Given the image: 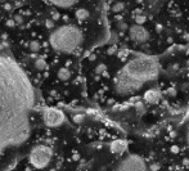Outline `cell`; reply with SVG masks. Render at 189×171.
I'll return each mask as SVG.
<instances>
[{"mask_svg": "<svg viewBox=\"0 0 189 171\" xmlns=\"http://www.w3.org/2000/svg\"><path fill=\"white\" fill-rule=\"evenodd\" d=\"M35 94L27 76L12 58L0 53V153L27 136Z\"/></svg>", "mask_w": 189, "mask_h": 171, "instance_id": "cell-1", "label": "cell"}, {"mask_svg": "<svg viewBox=\"0 0 189 171\" xmlns=\"http://www.w3.org/2000/svg\"><path fill=\"white\" fill-rule=\"evenodd\" d=\"M82 32L76 26H61L50 32L49 44L54 50L63 54H71L76 52L82 44Z\"/></svg>", "mask_w": 189, "mask_h": 171, "instance_id": "cell-2", "label": "cell"}, {"mask_svg": "<svg viewBox=\"0 0 189 171\" xmlns=\"http://www.w3.org/2000/svg\"><path fill=\"white\" fill-rule=\"evenodd\" d=\"M112 9H113V12H121L124 9V3H116Z\"/></svg>", "mask_w": 189, "mask_h": 171, "instance_id": "cell-11", "label": "cell"}, {"mask_svg": "<svg viewBox=\"0 0 189 171\" xmlns=\"http://www.w3.org/2000/svg\"><path fill=\"white\" fill-rule=\"evenodd\" d=\"M187 138H188V145H189V130H188V135H187Z\"/></svg>", "mask_w": 189, "mask_h": 171, "instance_id": "cell-12", "label": "cell"}, {"mask_svg": "<svg viewBox=\"0 0 189 171\" xmlns=\"http://www.w3.org/2000/svg\"><path fill=\"white\" fill-rule=\"evenodd\" d=\"M129 33H130V37L134 42H138V44H143V42H147L149 39V33L145 30L143 26H139V24H135V26L130 27L129 30Z\"/></svg>", "mask_w": 189, "mask_h": 171, "instance_id": "cell-7", "label": "cell"}, {"mask_svg": "<svg viewBox=\"0 0 189 171\" xmlns=\"http://www.w3.org/2000/svg\"><path fill=\"white\" fill-rule=\"evenodd\" d=\"M50 160V149L46 145H37L30 153V161L35 167H44Z\"/></svg>", "mask_w": 189, "mask_h": 171, "instance_id": "cell-5", "label": "cell"}, {"mask_svg": "<svg viewBox=\"0 0 189 171\" xmlns=\"http://www.w3.org/2000/svg\"><path fill=\"white\" fill-rule=\"evenodd\" d=\"M147 21V18H145L144 15H135V22L136 24H139V26H143V23Z\"/></svg>", "mask_w": 189, "mask_h": 171, "instance_id": "cell-10", "label": "cell"}, {"mask_svg": "<svg viewBox=\"0 0 189 171\" xmlns=\"http://www.w3.org/2000/svg\"><path fill=\"white\" fill-rule=\"evenodd\" d=\"M122 71L130 77L144 84V81L152 80L158 75V64L152 58L140 57L131 59Z\"/></svg>", "mask_w": 189, "mask_h": 171, "instance_id": "cell-3", "label": "cell"}, {"mask_svg": "<svg viewBox=\"0 0 189 171\" xmlns=\"http://www.w3.org/2000/svg\"><path fill=\"white\" fill-rule=\"evenodd\" d=\"M144 98H145V100H147L148 103H151V104H154V103H157V102L160 100L161 95H160V93H158L157 90H154V89H151V90H148L147 93H145Z\"/></svg>", "mask_w": 189, "mask_h": 171, "instance_id": "cell-8", "label": "cell"}, {"mask_svg": "<svg viewBox=\"0 0 189 171\" xmlns=\"http://www.w3.org/2000/svg\"><path fill=\"white\" fill-rule=\"evenodd\" d=\"M142 86H143V82L130 77L124 71L120 72L115 80V88H116L117 93H120V94H130L133 91L139 90Z\"/></svg>", "mask_w": 189, "mask_h": 171, "instance_id": "cell-4", "label": "cell"}, {"mask_svg": "<svg viewBox=\"0 0 189 171\" xmlns=\"http://www.w3.org/2000/svg\"><path fill=\"white\" fill-rule=\"evenodd\" d=\"M76 17L79 21H85L89 18V12L85 9V8H80V9L76 11Z\"/></svg>", "mask_w": 189, "mask_h": 171, "instance_id": "cell-9", "label": "cell"}, {"mask_svg": "<svg viewBox=\"0 0 189 171\" xmlns=\"http://www.w3.org/2000/svg\"><path fill=\"white\" fill-rule=\"evenodd\" d=\"M117 171H148V170L145 162L139 156L131 155L126 157L124 161H121Z\"/></svg>", "mask_w": 189, "mask_h": 171, "instance_id": "cell-6", "label": "cell"}]
</instances>
